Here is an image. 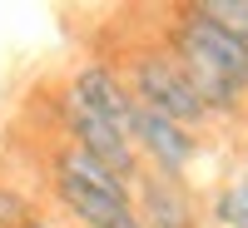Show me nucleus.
Here are the masks:
<instances>
[{
  "label": "nucleus",
  "instance_id": "1",
  "mask_svg": "<svg viewBox=\"0 0 248 228\" xmlns=\"http://www.w3.org/2000/svg\"><path fill=\"white\" fill-rule=\"evenodd\" d=\"M174 60H189V65H203L223 75L233 90H248V45L238 35H229L223 25H214L209 15H199L194 5L179 15L174 25Z\"/></svg>",
  "mask_w": 248,
  "mask_h": 228
},
{
  "label": "nucleus",
  "instance_id": "2",
  "mask_svg": "<svg viewBox=\"0 0 248 228\" xmlns=\"http://www.w3.org/2000/svg\"><path fill=\"white\" fill-rule=\"evenodd\" d=\"M124 90L134 94L139 109L169 119V124H179V129H194V124L209 119L203 105L194 99V90L184 85V75L174 70V60H164V55H139L129 65V85Z\"/></svg>",
  "mask_w": 248,
  "mask_h": 228
},
{
  "label": "nucleus",
  "instance_id": "3",
  "mask_svg": "<svg viewBox=\"0 0 248 228\" xmlns=\"http://www.w3.org/2000/svg\"><path fill=\"white\" fill-rule=\"evenodd\" d=\"M65 124H70L79 154H90L94 164H105L114 179H124V183L134 189V179H139V149L114 129V124H105L99 114H90L75 94H65Z\"/></svg>",
  "mask_w": 248,
  "mask_h": 228
},
{
  "label": "nucleus",
  "instance_id": "4",
  "mask_svg": "<svg viewBox=\"0 0 248 228\" xmlns=\"http://www.w3.org/2000/svg\"><path fill=\"white\" fill-rule=\"evenodd\" d=\"M129 144H134V149H144L169 179H179V174L194 164V154H199L194 129H179V124L159 119V114L139 109V105H134V119H129Z\"/></svg>",
  "mask_w": 248,
  "mask_h": 228
},
{
  "label": "nucleus",
  "instance_id": "5",
  "mask_svg": "<svg viewBox=\"0 0 248 228\" xmlns=\"http://www.w3.org/2000/svg\"><path fill=\"white\" fill-rule=\"evenodd\" d=\"M70 94L85 105L90 114H99L105 124H114V129L129 139V119H134V94L124 90V79L109 70V65H85V70H75V85Z\"/></svg>",
  "mask_w": 248,
  "mask_h": 228
},
{
  "label": "nucleus",
  "instance_id": "6",
  "mask_svg": "<svg viewBox=\"0 0 248 228\" xmlns=\"http://www.w3.org/2000/svg\"><path fill=\"white\" fill-rule=\"evenodd\" d=\"M55 179H75L79 189H90V194H105V198H114V203H129L134 209V189L124 179H114L105 164H94L90 154H79L75 144H65L60 149V159H55Z\"/></svg>",
  "mask_w": 248,
  "mask_h": 228
},
{
  "label": "nucleus",
  "instance_id": "7",
  "mask_svg": "<svg viewBox=\"0 0 248 228\" xmlns=\"http://www.w3.org/2000/svg\"><path fill=\"white\" fill-rule=\"evenodd\" d=\"M134 213L144 228H194V209L174 179H149L144 183V203Z\"/></svg>",
  "mask_w": 248,
  "mask_h": 228
},
{
  "label": "nucleus",
  "instance_id": "8",
  "mask_svg": "<svg viewBox=\"0 0 248 228\" xmlns=\"http://www.w3.org/2000/svg\"><path fill=\"white\" fill-rule=\"evenodd\" d=\"M214 223H218V228H248V179L218 189V198H214Z\"/></svg>",
  "mask_w": 248,
  "mask_h": 228
},
{
  "label": "nucleus",
  "instance_id": "9",
  "mask_svg": "<svg viewBox=\"0 0 248 228\" xmlns=\"http://www.w3.org/2000/svg\"><path fill=\"white\" fill-rule=\"evenodd\" d=\"M25 223H30V198L0 183V228H25Z\"/></svg>",
  "mask_w": 248,
  "mask_h": 228
},
{
  "label": "nucleus",
  "instance_id": "10",
  "mask_svg": "<svg viewBox=\"0 0 248 228\" xmlns=\"http://www.w3.org/2000/svg\"><path fill=\"white\" fill-rule=\"evenodd\" d=\"M25 228H50V223H40V218H30V223H25Z\"/></svg>",
  "mask_w": 248,
  "mask_h": 228
}]
</instances>
